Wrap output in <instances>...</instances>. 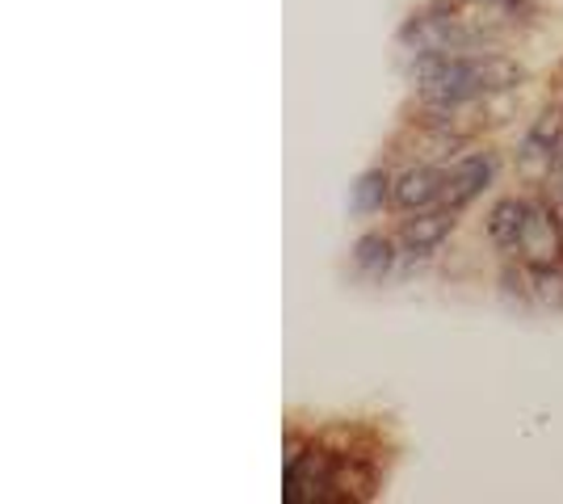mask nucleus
Wrapping results in <instances>:
<instances>
[{
  "label": "nucleus",
  "mask_w": 563,
  "mask_h": 504,
  "mask_svg": "<svg viewBox=\"0 0 563 504\" xmlns=\"http://www.w3.org/2000/svg\"><path fill=\"white\" fill-rule=\"evenodd\" d=\"M442 186H446V168L417 165L391 181V202L399 211H424V206L442 202Z\"/></svg>",
  "instance_id": "4"
},
{
  "label": "nucleus",
  "mask_w": 563,
  "mask_h": 504,
  "mask_svg": "<svg viewBox=\"0 0 563 504\" xmlns=\"http://www.w3.org/2000/svg\"><path fill=\"white\" fill-rule=\"evenodd\" d=\"M412 80L424 105L433 110H459L479 97L509 89L521 80V68L509 64L505 55H493L484 47L467 51H433V55H417L412 59Z\"/></svg>",
  "instance_id": "1"
},
{
  "label": "nucleus",
  "mask_w": 563,
  "mask_h": 504,
  "mask_svg": "<svg viewBox=\"0 0 563 504\" xmlns=\"http://www.w3.org/2000/svg\"><path fill=\"white\" fill-rule=\"evenodd\" d=\"M387 198H391V186H387V177H383V172H366V177H357V181H353L350 206L357 211V215H371V211H378Z\"/></svg>",
  "instance_id": "8"
},
{
  "label": "nucleus",
  "mask_w": 563,
  "mask_h": 504,
  "mask_svg": "<svg viewBox=\"0 0 563 504\" xmlns=\"http://www.w3.org/2000/svg\"><path fill=\"white\" fill-rule=\"evenodd\" d=\"M396 244L387 240V236H362V240L353 244V269L366 278V282H383V278H391V269H396Z\"/></svg>",
  "instance_id": "7"
},
{
  "label": "nucleus",
  "mask_w": 563,
  "mask_h": 504,
  "mask_svg": "<svg viewBox=\"0 0 563 504\" xmlns=\"http://www.w3.org/2000/svg\"><path fill=\"white\" fill-rule=\"evenodd\" d=\"M467 4L479 13V38L496 22H521V0H467Z\"/></svg>",
  "instance_id": "9"
},
{
  "label": "nucleus",
  "mask_w": 563,
  "mask_h": 504,
  "mask_svg": "<svg viewBox=\"0 0 563 504\" xmlns=\"http://www.w3.org/2000/svg\"><path fill=\"white\" fill-rule=\"evenodd\" d=\"M555 215H560V223H563V190H560V206H555Z\"/></svg>",
  "instance_id": "10"
},
{
  "label": "nucleus",
  "mask_w": 563,
  "mask_h": 504,
  "mask_svg": "<svg viewBox=\"0 0 563 504\" xmlns=\"http://www.w3.org/2000/svg\"><path fill=\"white\" fill-rule=\"evenodd\" d=\"M450 232H454V211L450 206H424V211H417V219L404 223V244H408L412 257H429Z\"/></svg>",
  "instance_id": "5"
},
{
  "label": "nucleus",
  "mask_w": 563,
  "mask_h": 504,
  "mask_svg": "<svg viewBox=\"0 0 563 504\" xmlns=\"http://www.w3.org/2000/svg\"><path fill=\"white\" fill-rule=\"evenodd\" d=\"M493 177H496V156H488V152L463 156L454 168H446V186H442V202L438 206L463 211L467 202H475L479 193L493 186Z\"/></svg>",
  "instance_id": "3"
},
{
  "label": "nucleus",
  "mask_w": 563,
  "mask_h": 504,
  "mask_svg": "<svg viewBox=\"0 0 563 504\" xmlns=\"http://www.w3.org/2000/svg\"><path fill=\"white\" fill-rule=\"evenodd\" d=\"M521 223H526V198H505V202L493 206V215H488V240H493V248L500 257H517Z\"/></svg>",
  "instance_id": "6"
},
{
  "label": "nucleus",
  "mask_w": 563,
  "mask_h": 504,
  "mask_svg": "<svg viewBox=\"0 0 563 504\" xmlns=\"http://www.w3.org/2000/svg\"><path fill=\"white\" fill-rule=\"evenodd\" d=\"M563 257V223L551 206L526 198V223H521V244L517 261L526 265H560Z\"/></svg>",
  "instance_id": "2"
}]
</instances>
